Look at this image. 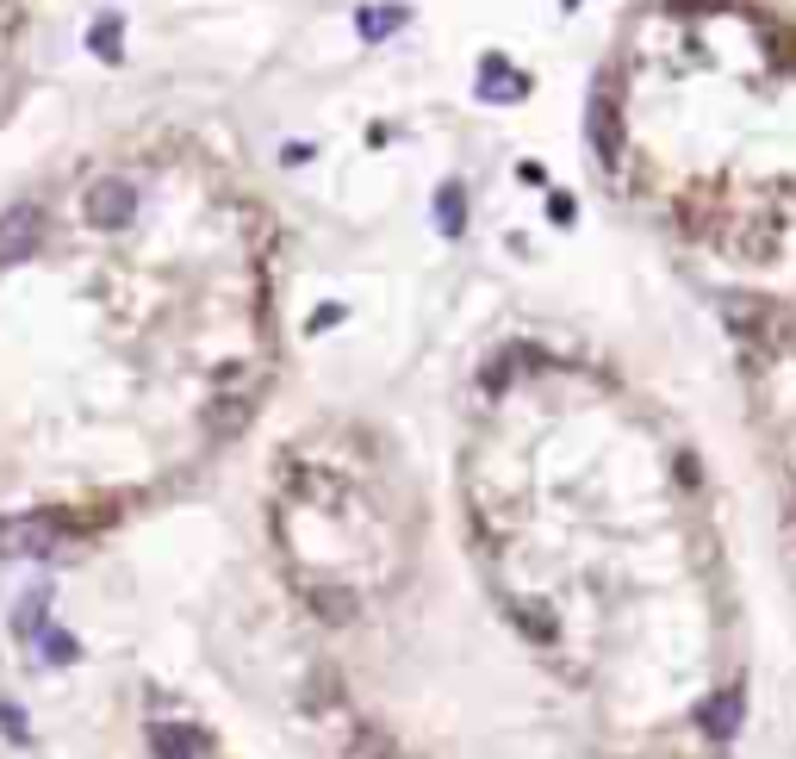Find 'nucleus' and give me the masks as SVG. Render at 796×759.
Segmentation results:
<instances>
[{"label":"nucleus","mask_w":796,"mask_h":759,"mask_svg":"<svg viewBox=\"0 0 796 759\" xmlns=\"http://www.w3.org/2000/svg\"><path fill=\"white\" fill-rule=\"evenodd\" d=\"M38 642H44V660H50V666H69V660H76V654H81L69 629H44Z\"/></svg>","instance_id":"11"},{"label":"nucleus","mask_w":796,"mask_h":759,"mask_svg":"<svg viewBox=\"0 0 796 759\" xmlns=\"http://www.w3.org/2000/svg\"><path fill=\"white\" fill-rule=\"evenodd\" d=\"M740 710H747V691L740 685H728V691H716V698L697 710V722H703V735L710 740H735V728H740Z\"/></svg>","instance_id":"5"},{"label":"nucleus","mask_w":796,"mask_h":759,"mask_svg":"<svg viewBox=\"0 0 796 759\" xmlns=\"http://www.w3.org/2000/svg\"><path fill=\"white\" fill-rule=\"evenodd\" d=\"M0 728H7V740H25L32 728H25V710L20 703H0Z\"/></svg>","instance_id":"15"},{"label":"nucleus","mask_w":796,"mask_h":759,"mask_svg":"<svg viewBox=\"0 0 796 759\" xmlns=\"http://www.w3.org/2000/svg\"><path fill=\"white\" fill-rule=\"evenodd\" d=\"M250 405H255V392H231V399H218V405L206 411V424H212L218 436H237V429L250 424Z\"/></svg>","instance_id":"7"},{"label":"nucleus","mask_w":796,"mask_h":759,"mask_svg":"<svg viewBox=\"0 0 796 759\" xmlns=\"http://www.w3.org/2000/svg\"><path fill=\"white\" fill-rule=\"evenodd\" d=\"M510 617H517V623H523V635H535V642H547V635H554V617H542L535 603H510Z\"/></svg>","instance_id":"13"},{"label":"nucleus","mask_w":796,"mask_h":759,"mask_svg":"<svg viewBox=\"0 0 796 759\" xmlns=\"http://www.w3.org/2000/svg\"><path fill=\"white\" fill-rule=\"evenodd\" d=\"M150 747H155V759H199V735L194 728H175V722H155Z\"/></svg>","instance_id":"6"},{"label":"nucleus","mask_w":796,"mask_h":759,"mask_svg":"<svg viewBox=\"0 0 796 759\" xmlns=\"http://www.w3.org/2000/svg\"><path fill=\"white\" fill-rule=\"evenodd\" d=\"M311 610H318L324 623H349V617H355V598H349V591H331V585H318V591H311Z\"/></svg>","instance_id":"9"},{"label":"nucleus","mask_w":796,"mask_h":759,"mask_svg":"<svg viewBox=\"0 0 796 759\" xmlns=\"http://www.w3.org/2000/svg\"><path fill=\"white\" fill-rule=\"evenodd\" d=\"M81 212H88V225H94V231H125V225L137 218V187H131V181H118V175H106V181H94V187H88Z\"/></svg>","instance_id":"2"},{"label":"nucleus","mask_w":796,"mask_h":759,"mask_svg":"<svg viewBox=\"0 0 796 759\" xmlns=\"http://www.w3.org/2000/svg\"><path fill=\"white\" fill-rule=\"evenodd\" d=\"M722 318H728V331H735L740 343H759V349H777V343H784L777 312H772V306H759V299H728Z\"/></svg>","instance_id":"4"},{"label":"nucleus","mask_w":796,"mask_h":759,"mask_svg":"<svg viewBox=\"0 0 796 759\" xmlns=\"http://www.w3.org/2000/svg\"><path fill=\"white\" fill-rule=\"evenodd\" d=\"M38 237H44V212L38 206H7L0 212V268H13V262H25V255L38 250Z\"/></svg>","instance_id":"3"},{"label":"nucleus","mask_w":796,"mask_h":759,"mask_svg":"<svg viewBox=\"0 0 796 759\" xmlns=\"http://www.w3.org/2000/svg\"><path fill=\"white\" fill-rule=\"evenodd\" d=\"M94 50H100L106 62L118 57V20H100V25H94Z\"/></svg>","instance_id":"14"},{"label":"nucleus","mask_w":796,"mask_h":759,"mask_svg":"<svg viewBox=\"0 0 796 759\" xmlns=\"http://www.w3.org/2000/svg\"><path fill=\"white\" fill-rule=\"evenodd\" d=\"M591 137H598V150L603 157H616L622 150V131H616V100L603 94L598 106H591Z\"/></svg>","instance_id":"8"},{"label":"nucleus","mask_w":796,"mask_h":759,"mask_svg":"<svg viewBox=\"0 0 796 759\" xmlns=\"http://www.w3.org/2000/svg\"><path fill=\"white\" fill-rule=\"evenodd\" d=\"M399 25H405L399 7H368V13H361V38H387V32H399Z\"/></svg>","instance_id":"10"},{"label":"nucleus","mask_w":796,"mask_h":759,"mask_svg":"<svg viewBox=\"0 0 796 759\" xmlns=\"http://www.w3.org/2000/svg\"><path fill=\"white\" fill-rule=\"evenodd\" d=\"M380 759H387V754H380Z\"/></svg>","instance_id":"16"},{"label":"nucleus","mask_w":796,"mask_h":759,"mask_svg":"<svg viewBox=\"0 0 796 759\" xmlns=\"http://www.w3.org/2000/svg\"><path fill=\"white\" fill-rule=\"evenodd\" d=\"M62 536H69V517H57V510L7 517V524H0V561H38V554H57Z\"/></svg>","instance_id":"1"},{"label":"nucleus","mask_w":796,"mask_h":759,"mask_svg":"<svg viewBox=\"0 0 796 759\" xmlns=\"http://www.w3.org/2000/svg\"><path fill=\"white\" fill-rule=\"evenodd\" d=\"M436 218H442V231L448 237H461V225H466V206H461V187H448L442 199H436Z\"/></svg>","instance_id":"12"}]
</instances>
